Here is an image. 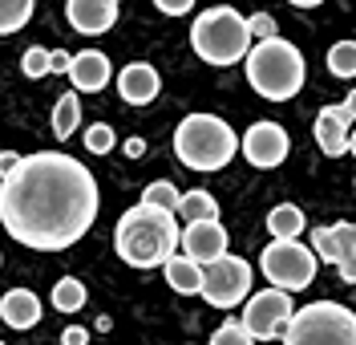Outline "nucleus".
Here are the masks:
<instances>
[{
    "label": "nucleus",
    "instance_id": "29",
    "mask_svg": "<svg viewBox=\"0 0 356 345\" xmlns=\"http://www.w3.org/2000/svg\"><path fill=\"white\" fill-rule=\"evenodd\" d=\"M247 29H251V37H255V41L275 37V17H271V13H255V17H247Z\"/></svg>",
    "mask_w": 356,
    "mask_h": 345
},
{
    "label": "nucleus",
    "instance_id": "26",
    "mask_svg": "<svg viewBox=\"0 0 356 345\" xmlns=\"http://www.w3.org/2000/svg\"><path fill=\"white\" fill-rule=\"evenodd\" d=\"M53 53L41 45H33V49H24V57H21V73L29 77V82H37V77H44V73H53V61H49Z\"/></svg>",
    "mask_w": 356,
    "mask_h": 345
},
{
    "label": "nucleus",
    "instance_id": "36",
    "mask_svg": "<svg viewBox=\"0 0 356 345\" xmlns=\"http://www.w3.org/2000/svg\"><path fill=\"white\" fill-rule=\"evenodd\" d=\"M291 8H316V4H324V0H288Z\"/></svg>",
    "mask_w": 356,
    "mask_h": 345
},
{
    "label": "nucleus",
    "instance_id": "28",
    "mask_svg": "<svg viewBox=\"0 0 356 345\" xmlns=\"http://www.w3.org/2000/svg\"><path fill=\"white\" fill-rule=\"evenodd\" d=\"M211 345H255V337L247 333L243 321H227V325H219V329H215Z\"/></svg>",
    "mask_w": 356,
    "mask_h": 345
},
{
    "label": "nucleus",
    "instance_id": "27",
    "mask_svg": "<svg viewBox=\"0 0 356 345\" xmlns=\"http://www.w3.org/2000/svg\"><path fill=\"white\" fill-rule=\"evenodd\" d=\"M113 142H118V138H113V126H106V122H93V126L86 130V151L89 155H110Z\"/></svg>",
    "mask_w": 356,
    "mask_h": 345
},
{
    "label": "nucleus",
    "instance_id": "25",
    "mask_svg": "<svg viewBox=\"0 0 356 345\" xmlns=\"http://www.w3.org/2000/svg\"><path fill=\"white\" fill-rule=\"evenodd\" d=\"M178 199H182V191H178L170 179H158V183H150L146 191H142V204H154V207H166V211H175Z\"/></svg>",
    "mask_w": 356,
    "mask_h": 345
},
{
    "label": "nucleus",
    "instance_id": "15",
    "mask_svg": "<svg viewBox=\"0 0 356 345\" xmlns=\"http://www.w3.org/2000/svg\"><path fill=\"white\" fill-rule=\"evenodd\" d=\"M110 57L97 53V49H86V53H73V66H69V77H73V90L77 93H97L110 86Z\"/></svg>",
    "mask_w": 356,
    "mask_h": 345
},
{
    "label": "nucleus",
    "instance_id": "6",
    "mask_svg": "<svg viewBox=\"0 0 356 345\" xmlns=\"http://www.w3.org/2000/svg\"><path fill=\"white\" fill-rule=\"evenodd\" d=\"M284 345H356V313L336 300H312L291 313Z\"/></svg>",
    "mask_w": 356,
    "mask_h": 345
},
{
    "label": "nucleus",
    "instance_id": "7",
    "mask_svg": "<svg viewBox=\"0 0 356 345\" xmlns=\"http://www.w3.org/2000/svg\"><path fill=\"white\" fill-rule=\"evenodd\" d=\"M259 268L264 276L275 284V289H284V293H300V289H308L312 280H316V268H320V256L304 248L300 240H271L259 256Z\"/></svg>",
    "mask_w": 356,
    "mask_h": 345
},
{
    "label": "nucleus",
    "instance_id": "39",
    "mask_svg": "<svg viewBox=\"0 0 356 345\" xmlns=\"http://www.w3.org/2000/svg\"><path fill=\"white\" fill-rule=\"evenodd\" d=\"M0 345H4V342H0Z\"/></svg>",
    "mask_w": 356,
    "mask_h": 345
},
{
    "label": "nucleus",
    "instance_id": "35",
    "mask_svg": "<svg viewBox=\"0 0 356 345\" xmlns=\"http://www.w3.org/2000/svg\"><path fill=\"white\" fill-rule=\"evenodd\" d=\"M142 151H146V142H142V138H130V142H126V155H130V159H138Z\"/></svg>",
    "mask_w": 356,
    "mask_h": 345
},
{
    "label": "nucleus",
    "instance_id": "32",
    "mask_svg": "<svg viewBox=\"0 0 356 345\" xmlns=\"http://www.w3.org/2000/svg\"><path fill=\"white\" fill-rule=\"evenodd\" d=\"M336 268H340V280H344V284H356V252H353V256H344Z\"/></svg>",
    "mask_w": 356,
    "mask_h": 345
},
{
    "label": "nucleus",
    "instance_id": "2",
    "mask_svg": "<svg viewBox=\"0 0 356 345\" xmlns=\"http://www.w3.org/2000/svg\"><path fill=\"white\" fill-rule=\"evenodd\" d=\"M178 220L175 211L154 204L130 207L118 228H113V252L122 256V264L130 268H162L178 248Z\"/></svg>",
    "mask_w": 356,
    "mask_h": 345
},
{
    "label": "nucleus",
    "instance_id": "11",
    "mask_svg": "<svg viewBox=\"0 0 356 345\" xmlns=\"http://www.w3.org/2000/svg\"><path fill=\"white\" fill-rule=\"evenodd\" d=\"M356 118L348 114V106H324L320 114H316V146L328 155V159H340L344 151H348V135H353Z\"/></svg>",
    "mask_w": 356,
    "mask_h": 345
},
{
    "label": "nucleus",
    "instance_id": "16",
    "mask_svg": "<svg viewBox=\"0 0 356 345\" xmlns=\"http://www.w3.org/2000/svg\"><path fill=\"white\" fill-rule=\"evenodd\" d=\"M312 252L324 264H340L344 256L356 252V224H332V228H316L312 236Z\"/></svg>",
    "mask_w": 356,
    "mask_h": 345
},
{
    "label": "nucleus",
    "instance_id": "33",
    "mask_svg": "<svg viewBox=\"0 0 356 345\" xmlns=\"http://www.w3.org/2000/svg\"><path fill=\"white\" fill-rule=\"evenodd\" d=\"M53 73H69V66H73V53H65V49H53Z\"/></svg>",
    "mask_w": 356,
    "mask_h": 345
},
{
    "label": "nucleus",
    "instance_id": "5",
    "mask_svg": "<svg viewBox=\"0 0 356 345\" xmlns=\"http://www.w3.org/2000/svg\"><path fill=\"white\" fill-rule=\"evenodd\" d=\"M251 41L255 37L247 29V17H239L227 4H215V8L199 13V21L191 24V49L199 53L207 66H235V61H243Z\"/></svg>",
    "mask_w": 356,
    "mask_h": 345
},
{
    "label": "nucleus",
    "instance_id": "23",
    "mask_svg": "<svg viewBox=\"0 0 356 345\" xmlns=\"http://www.w3.org/2000/svg\"><path fill=\"white\" fill-rule=\"evenodd\" d=\"M33 17V0H0V37L24 29Z\"/></svg>",
    "mask_w": 356,
    "mask_h": 345
},
{
    "label": "nucleus",
    "instance_id": "21",
    "mask_svg": "<svg viewBox=\"0 0 356 345\" xmlns=\"http://www.w3.org/2000/svg\"><path fill=\"white\" fill-rule=\"evenodd\" d=\"M77 126H81V102H77V93H65V98L53 106V135L65 142Z\"/></svg>",
    "mask_w": 356,
    "mask_h": 345
},
{
    "label": "nucleus",
    "instance_id": "30",
    "mask_svg": "<svg viewBox=\"0 0 356 345\" xmlns=\"http://www.w3.org/2000/svg\"><path fill=\"white\" fill-rule=\"evenodd\" d=\"M158 13H166V17H186L191 8H195V0H154Z\"/></svg>",
    "mask_w": 356,
    "mask_h": 345
},
{
    "label": "nucleus",
    "instance_id": "4",
    "mask_svg": "<svg viewBox=\"0 0 356 345\" xmlns=\"http://www.w3.org/2000/svg\"><path fill=\"white\" fill-rule=\"evenodd\" d=\"M235 151L239 138L219 114H186L175 130V159L191 171H222Z\"/></svg>",
    "mask_w": 356,
    "mask_h": 345
},
{
    "label": "nucleus",
    "instance_id": "3",
    "mask_svg": "<svg viewBox=\"0 0 356 345\" xmlns=\"http://www.w3.org/2000/svg\"><path fill=\"white\" fill-rule=\"evenodd\" d=\"M247 66V82H251V90L267 98V102H288L296 93L304 90V77H308V69H304V53L284 41V37H264L259 45L247 49L243 57Z\"/></svg>",
    "mask_w": 356,
    "mask_h": 345
},
{
    "label": "nucleus",
    "instance_id": "22",
    "mask_svg": "<svg viewBox=\"0 0 356 345\" xmlns=\"http://www.w3.org/2000/svg\"><path fill=\"white\" fill-rule=\"evenodd\" d=\"M53 309H57V313H77V309H86V284H81L77 276H61L57 289H53Z\"/></svg>",
    "mask_w": 356,
    "mask_h": 345
},
{
    "label": "nucleus",
    "instance_id": "1",
    "mask_svg": "<svg viewBox=\"0 0 356 345\" xmlns=\"http://www.w3.org/2000/svg\"><path fill=\"white\" fill-rule=\"evenodd\" d=\"M97 220V183L86 162L37 151L0 183V224L37 252H65Z\"/></svg>",
    "mask_w": 356,
    "mask_h": 345
},
{
    "label": "nucleus",
    "instance_id": "18",
    "mask_svg": "<svg viewBox=\"0 0 356 345\" xmlns=\"http://www.w3.org/2000/svg\"><path fill=\"white\" fill-rule=\"evenodd\" d=\"M166 284L175 289L178 297H195V293H202V264L199 260H191V256H170L166 264Z\"/></svg>",
    "mask_w": 356,
    "mask_h": 345
},
{
    "label": "nucleus",
    "instance_id": "13",
    "mask_svg": "<svg viewBox=\"0 0 356 345\" xmlns=\"http://www.w3.org/2000/svg\"><path fill=\"white\" fill-rule=\"evenodd\" d=\"M65 17L73 24V33H86V37H102L110 33L118 21V0H69Z\"/></svg>",
    "mask_w": 356,
    "mask_h": 345
},
{
    "label": "nucleus",
    "instance_id": "14",
    "mask_svg": "<svg viewBox=\"0 0 356 345\" xmlns=\"http://www.w3.org/2000/svg\"><path fill=\"white\" fill-rule=\"evenodd\" d=\"M162 90V77H158L154 66H146V61H130V66L118 73V93H122V102H130V106H150Z\"/></svg>",
    "mask_w": 356,
    "mask_h": 345
},
{
    "label": "nucleus",
    "instance_id": "12",
    "mask_svg": "<svg viewBox=\"0 0 356 345\" xmlns=\"http://www.w3.org/2000/svg\"><path fill=\"white\" fill-rule=\"evenodd\" d=\"M178 244H182V252L191 256V260L211 264L215 256L227 252V228H222L219 220H195V224H186V231L178 236Z\"/></svg>",
    "mask_w": 356,
    "mask_h": 345
},
{
    "label": "nucleus",
    "instance_id": "24",
    "mask_svg": "<svg viewBox=\"0 0 356 345\" xmlns=\"http://www.w3.org/2000/svg\"><path fill=\"white\" fill-rule=\"evenodd\" d=\"M328 73H336V77H356V41H336L328 49Z\"/></svg>",
    "mask_w": 356,
    "mask_h": 345
},
{
    "label": "nucleus",
    "instance_id": "10",
    "mask_svg": "<svg viewBox=\"0 0 356 345\" xmlns=\"http://www.w3.org/2000/svg\"><path fill=\"white\" fill-rule=\"evenodd\" d=\"M243 155L251 167H259V171H271V167H280V162L288 159V130L280 126V122H255L251 130L243 135Z\"/></svg>",
    "mask_w": 356,
    "mask_h": 345
},
{
    "label": "nucleus",
    "instance_id": "20",
    "mask_svg": "<svg viewBox=\"0 0 356 345\" xmlns=\"http://www.w3.org/2000/svg\"><path fill=\"white\" fill-rule=\"evenodd\" d=\"M175 215L182 224H195V220H219V199L211 195V191H186L182 199H178Z\"/></svg>",
    "mask_w": 356,
    "mask_h": 345
},
{
    "label": "nucleus",
    "instance_id": "17",
    "mask_svg": "<svg viewBox=\"0 0 356 345\" xmlns=\"http://www.w3.org/2000/svg\"><path fill=\"white\" fill-rule=\"evenodd\" d=\"M0 321L8 325V329H33V325L41 321V300L37 293H29V289H13V293H4L0 300Z\"/></svg>",
    "mask_w": 356,
    "mask_h": 345
},
{
    "label": "nucleus",
    "instance_id": "38",
    "mask_svg": "<svg viewBox=\"0 0 356 345\" xmlns=\"http://www.w3.org/2000/svg\"><path fill=\"white\" fill-rule=\"evenodd\" d=\"M348 155H356V126H353V135H348Z\"/></svg>",
    "mask_w": 356,
    "mask_h": 345
},
{
    "label": "nucleus",
    "instance_id": "19",
    "mask_svg": "<svg viewBox=\"0 0 356 345\" xmlns=\"http://www.w3.org/2000/svg\"><path fill=\"white\" fill-rule=\"evenodd\" d=\"M308 228V220H304V211L296 204H280L267 211V231L275 236V240H300V231Z\"/></svg>",
    "mask_w": 356,
    "mask_h": 345
},
{
    "label": "nucleus",
    "instance_id": "31",
    "mask_svg": "<svg viewBox=\"0 0 356 345\" xmlns=\"http://www.w3.org/2000/svg\"><path fill=\"white\" fill-rule=\"evenodd\" d=\"M61 345H89V333L81 325H69L65 333H61Z\"/></svg>",
    "mask_w": 356,
    "mask_h": 345
},
{
    "label": "nucleus",
    "instance_id": "9",
    "mask_svg": "<svg viewBox=\"0 0 356 345\" xmlns=\"http://www.w3.org/2000/svg\"><path fill=\"white\" fill-rule=\"evenodd\" d=\"M291 293L284 289H264V293H255V297H247V309H243V325L247 333L255 337V342H284V333H288V321H291Z\"/></svg>",
    "mask_w": 356,
    "mask_h": 345
},
{
    "label": "nucleus",
    "instance_id": "37",
    "mask_svg": "<svg viewBox=\"0 0 356 345\" xmlns=\"http://www.w3.org/2000/svg\"><path fill=\"white\" fill-rule=\"evenodd\" d=\"M344 106H348V114H353V118H356V90H353V93H348V98H344Z\"/></svg>",
    "mask_w": 356,
    "mask_h": 345
},
{
    "label": "nucleus",
    "instance_id": "8",
    "mask_svg": "<svg viewBox=\"0 0 356 345\" xmlns=\"http://www.w3.org/2000/svg\"><path fill=\"white\" fill-rule=\"evenodd\" d=\"M207 305L215 309H235L251 297V264L243 256H215L211 264H202V293Z\"/></svg>",
    "mask_w": 356,
    "mask_h": 345
},
{
    "label": "nucleus",
    "instance_id": "34",
    "mask_svg": "<svg viewBox=\"0 0 356 345\" xmlns=\"http://www.w3.org/2000/svg\"><path fill=\"white\" fill-rule=\"evenodd\" d=\"M17 162H21V155H17V151H0V175H8Z\"/></svg>",
    "mask_w": 356,
    "mask_h": 345
}]
</instances>
